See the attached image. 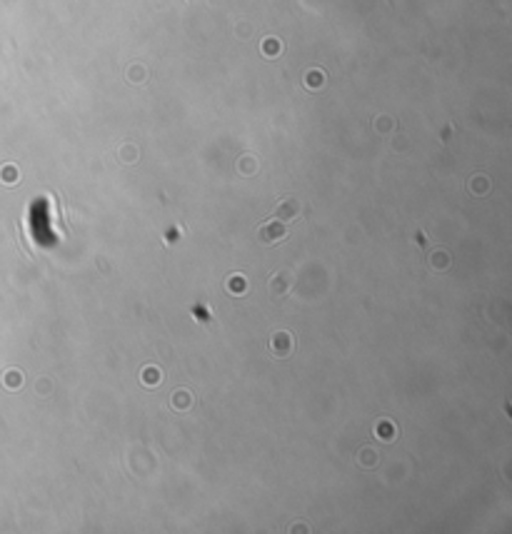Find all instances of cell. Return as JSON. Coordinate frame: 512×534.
Wrapping results in <instances>:
<instances>
[{
    "instance_id": "cell-1",
    "label": "cell",
    "mask_w": 512,
    "mask_h": 534,
    "mask_svg": "<svg viewBox=\"0 0 512 534\" xmlns=\"http://www.w3.org/2000/svg\"><path fill=\"white\" fill-rule=\"evenodd\" d=\"M270 350L275 352V355L285 357L287 352H293V337H290V335H285V332H277V335L272 337Z\"/></svg>"
},
{
    "instance_id": "cell-2",
    "label": "cell",
    "mask_w": 512,
    "mask_h": 534,
    "mask_svg": "<svg viewBox=\"0 0 512 534\" xmlns=\"http://www.w3.org/2000/svg\"><path fill=\"white\" fill-rule=\"evenodd\" d=\"M272 235V242L275 240H280L282 235H285V227H282V222H268L265 227H263V232H260V238L268 240Z\"/></svg>"
},
{
    "instance_id": "cell-3",
    "label": "cell",
    "mask_w": 512,
    "mask_h": 534,
    "mask_svg": "<svg viewBox=\"0 0 512 534\" xmlns=\"http://www.w3.org/2000/svg\"><path fill=\"white\" fill-rule=\"evenodd\" d=\"M298 210H300V205H298V200H293V197H287V200H282V203H280V208H277V212H280V215H285V217H290V215H298Z\"/></svg>"
},
{
    "instance_id": "cell-4",
    "label": "cell",
    "mask_w": 512,
    "mask_h": 534,
    "mask_svg": "<svg viewBox=\"0 0 512 534\" xmlns=\"http://www.w3.org/2000/svg\"><path fill=\"white\" fill-rule=\"evenodd\" d=\"M265 53L277 55V53H280V43H277V40H265Z\"/></svg>"
}]
</instances>
